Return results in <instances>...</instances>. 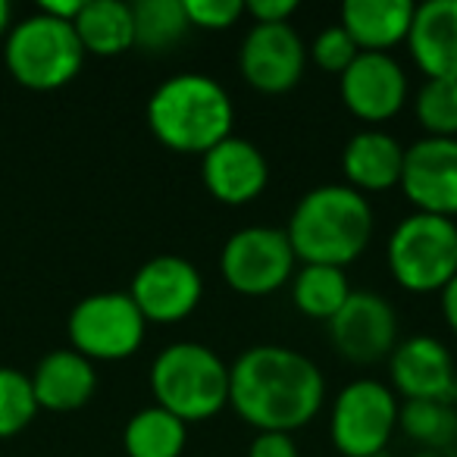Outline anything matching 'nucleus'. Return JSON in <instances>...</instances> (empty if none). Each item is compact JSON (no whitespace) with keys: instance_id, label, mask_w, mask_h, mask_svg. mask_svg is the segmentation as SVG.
I'll return each instance as SVG.
<instances>
[{"instance_id":"obj_16","label":"nucleus","mask_w":457,"mask_h":457,"mask_svg":"<svg viewBox=\"0 0 457 457\" xmlns=\"http://www.w3.org/2000/svg\"><path fill=\"white\" fill-rule=\"evenodd\" d=\"M204 188L226 207H245L267 191L270 163L263 151L248 138L228 135L201 157Z\"/></svg>"},{"instance_id":"obj_25","label":"nucleus","mask_w":457,"mask_h":457,"mask_svg":"<svg viewBox=\"0 0 457 457\" xmlns=\"http://www.w3.org/2000/svg\"><path fill=\"white\" fill-rule=\"evenodd\" d=\"M135 20V45L145 51H166L188 32L182 0H138L132 4Z\"/></svg>"},{"instance_id":"obj_24","label":"nucleus","mask_w":457,"mask_h":457,"mask_svg":"<svg viewBox=\"0 0 457 457\" xmlns=\"http://www.w3.org/2000/svg\"><path fill=\"white\" fill-rule=\"evenodd\" d=\"M398 429L429 451H451L457 442V413L445 401H404Z\"/></svg>"},{"instance_id":"obj_19","label":"nucleus","mask_w":457,"mask_h":457,"mask_svg":"<svg viewBox=\"0 0 457 457\" xmlns=\"http://www.w3.org/2000/svg\"><path fill=\"white\" fill-rule=\"evenodd\" d=\"M417 4L411 0H348L338 26L351 35L361 54H388L407 41Z\"/></svg>"},{"instance_id":"obj_34","label":"nucleus","mask_w":457,"mask_h":457,"mask_svg":"<svg viewBox=\"0 0 457 457\" xmlns=\"http://www.w3.org/2000/svg\"><path fill=\"white\" fill-rule=\"evenodd\" d=\"M10 26V4L7 0H0V32Z\"/></svg>"},{"instance_id":"obj_9","label":"nucleus","mask_w":457,"mask_h":457,"mask_svg":"<svg viewBox=\"0 0 457 457\" xmlns=\"http://www.w3.org/2000/svg\"><path fill=\"white\" fill-rule=\"evenodd\" d=\"M147 320L129 292H97L82 298L70 313L72 351L95 361H126L141 348Z\"/></svg>"},{"instance_id":"obj_28","label":"nucleus","mask_w":457,"mask_h":457,"mask_svg":"<svg viewBox=\"0 0 457 457\" xmlns=\"http://www.w3.org/2000/svg\"><path fill=\"white\" fill-rule=\"evenodd\" d=\"M357 54L361 51H357V45L351 41V35L345 32L342 26L323 29L311 45L313 63H317L323 72H329V76H342V72L357 60Z\"/></svg>"},{"instance_id":"obj_29","label":"nucleus","mask_w":457,"mask_h":457,"mask_svg":"<svg viewBox=\"0 0 457 457\" xmlns=\"http://www.w3.org/2000/svg\"><path fill=\"white\" fill-rule=\"evenodd\" d=\"M185 16L191 29H207V32H226L245 16L242 0H182Z\"/></svg>"},{"instance_id":"obj_30","label":"nucleus","mask_w":457,"mask_h":457,"mask_svg":"<svg viewBox=\"0 0 457 457\" xmlns=\"http://www.w3.org/2000/svg\"><path fill=\"white\" fill-rule=\"evenodd\" d=\"M298 13L295 0H248L245 4V16L254 20V26H282Z\"/></svg>"},{"instance_id":"obj_4","label":"nucleus","mask_w":457,"mask_h":457,"mask_svg":"<svg viewBox=\"0 0 457 457\" xmlns=\"http://www.w3.org/2000/svg\"><path fill=\"white\" fill-rule=\"evenodd\" d=\"M151 392L185 426L201 423L228 407V363L201 342H172L154 357Z\"/></svg>"},{"instance_id":"obj_6","label":"nucleus","mask_w":457,"mask_h":457,"mask_svg":"<svg viewBox=\"0 0 457 457\" xmlns=\"http://www.w3.org/2000/svg\"><path fill=\"white\" fill-rule=\"evenodd\" d=\"M85 63L82 41L72 22L35 13L13 26L7 38V70L32 91H54L70 85Z\"/></svg>"},{"instance_id":"obj_18","label":"nucleus","mask_w":457,"mask_h":457,"mask_svg":"<svg viewBox=\"0 0 457 457\" xmlns=\"http://www.w3.org/2000/svg\"><path fill=\"white\" fill-rule=\"evenodd\" d=\"M401 170H404V145L382 129H361L351 135L342 151L345 185L361 191L363 197L395 188L401 182Z\"/></svg>"},{"instance_id":"obj_22","label":"nucleus","mask_w":457,"mask_h":457,"mask_svg":"<svg viewBox=\"0 0 457 457\" xmlns=\"http://www.w3.org/2000/svg\"><path fill=\"white\" fill-rule=\"evenodd\" d=\"M188 445V426L163 407H145L126 423L122 448L129 457H182Z\"/></svg>"},{"instance_id":"obj_8","label":"nucleus","mask_w":457,"mask_h":457,"mask_svg":"<svg viewBox=\"0 0 457 457\" xmlns=\"http://www.w3.org/2000/svg\"><path fill=\"white\" fill-rule=\"evenodd\" d=\"M398 395L379 379H354L336 395L329 436L342 457H379L398 429Z\"/></svg>"},{"instance_id":"obj_17","label":"nucleus","mask_w":457,"mask_h":457,"mask_svg":"<svg viewBox=\"0 0 457 457\" xmlns=\"http://www.w3.org/2000/svg\"><path fill=\"white\" fill-rule=\"evenodd\" d=\"M407 47L426 79L457 82V0H426L413 10Z\"/></svg>"},{"instance_id":"obj_7","label":"nucleus","mask_w":457,"mask_h":457,"mask_svg":"<svg viewBox=\"0 0 457 457\" xmlns=\"http://www.w3.org/2000/svg\"><path fill=\"white\" fill-rule=\"evenodd\" d=\"M292 245L286 228L248 226L226 238L220 251V276L228 288L245 298H267L292 282L295 276Z\"/></svg>"},{"instance_id":"obj_5","label":"nucleus","mask_w":457,"mask_h":457,"mask_svg":"<svg viewBox=\"0 0 457 457\" xmlns=\"http://www.w3.org/2000/svg\"><path fill=\"white\" fill-rule=\"evenodd\" d=\"M386 261L404 292H442L457 276V222L429 213L404 216L388 236Z\"/></svg>"},{"instance_id":"obj_1","label":"nucleus","mask_w":457,"mask_h":457,"mask_svg":"<svg viewBox=\"0 0 457 457\" xmlns=\"http://www.w3.org/2000/svg\"><path fill=\"white\" fill-rule=\"evenodd\" d=\"M323 401V370L286 345H254L228 367V407L257 432L292 436L317 417Z\"/></svg>"},{"instance_id":"obj_27","label":"nucleus","mask_w":457,"mask_h":457,"mask_svg":"<svg viewBox=\"0 0 457 457\" xmlns=\"http://www.w3.org/2000/svg\"><path fill=\"white\" fill-rule=\"evenodd\" d=\"M38 413L32 379L13 367H0V438L22 432Z\"/></svg>"},{"instance_id":"obj_21","label":"nucleus","mask_w":457,"mask_h":457,"mask_svg":"<svg viewBox=\"0 0 457 457\" xmlns=\"http://www.w3.org/2000/svg\"><path fill=\"white\" fill-rule=\"evenodd\" d=\"M72 29L82 41V51L95 57H120L135 47L132 4L122 0H85Z\"/></svg>"},{"instance_id":"obj_20","label":"nucleus","mask_w":457,"mask_h":457,"mask_svg":"<svg viewBox=\"0 0 457 457\" xmlns=\"http://www.w3.org/2000/svg\"><path fill=\"white\" fill-rule=\"evenodd\" d=\"M29 379H32L38 407H47V411H57V413L85 407L97 388L95 363L72 348L51 351L35 367V373Z\"/></svg>"},{"instance_id":"obj_2","label":"nucleus","mask_w":457,"mask_h":457,"mask_svg":"<svg viewBox=\"0 0 457 457\" xmlns=\"http://www.w3.org/2000/svg\"><path fill=\"white\" fill-rule=\"evenodd\" d=\"M376 216L370 201L348 185H317L298 197L286 238L301 263L345 270L367 251Z\"/></svg>"},{"instance_id":"obj_3","label":"nucleus","mask_w":457,"mask_h":457,"mask_svg":"<svg viewBox=\"0 0 457 457\" xmlns=\"http://www.w3.org/2000/svg\"><path fill=\"white\" fill-rule=\"evenodd\" d=\"M154 138L176 154H207L226 141L236 126V104L216 79L179 72L160 82L147 101Z\"/></svg>"},{"instance_id":"obj_33","label":"nucleus","mask_w":457,"mask_h":457,"mask_svg":"<svg viewBox=\"0 0 457 457\" xmlns=\"http://www.w3.org/2000/svg\"><path fill=\"white\" fill-rule=\"evenodd\" d=\"M438 295H442V301H438V304H442L445 323H448V329L457 336V276H454V279H451L448 286H445Z\"/></svg>"},{"instance_id":"obj_14","label":"nucleus","mask_w":457,"mask_h":457,"mask_svg":"<svg viewBox=\"0 0 457 457\" xmlns=\"http://www.w3.org/2000/svg\"><path fill=\"white\" fill-rule=\"evenodd\" d=\"M338 95L354 120L379 126L404 110L407 72L392 54H357L338 76Z\"/></svg>"},{"instance_id":"obj_26","label":"nucleus","mask_w":457,"mask_h":457,"mask_svg":"<svg viewBox=\"0 0 457 457\" xmlns=\"http://www.w3.org/2000/svg\"><path fill=\"white\" fill-rule=\"evenodd\" d=\"M413 113L426 138H457V82L426 79L413 101Z\"/></svg>"},{"instance_id":"obj_23","label":"nucleus","mask_w":457,"mask_h":457,"mask_svg":"<svg viewBox=\"0 0 457 457\" xmlns=\"http://www.w3.org/2000/svg\"><path fill=\"white\" fill-rule=\"evenodd\" d=\"M351 282L345 270L338 267H320V263H301L292 276V301L304 317L323 320L329 323L342 304L351 298Z\"/></svg>"},{"instance_id":"obj_15","label":"nucleus","mask_w":457,"mask_h":457,"mask_svg":"<svg viewBox=\"0 0 457 457\" xmlns=\"http://www.w3.org/2000/svg\"><path fill=\"white\" fill-rule=\"evenodd\" d=\"M392 392L404 401H445L457 398V361L448 345L436 336H411L388 354Z\"/></svg>"},{"instance_id":"obj_32","label":"nucleus","mask_w":457,"mask_h":457,"mask_svg":"<svg viewBox=\"0 0 457 457\" xmlns=\"http://www.w3.org/2000/svg\"><path fill=\"white\" fill-rule=\"evenodd\" d=\"M82 7H85V0H45L38 7V13L51 16V20H60V22H76Z\"/></svg>"},{"instance_id":"obj_31","label":"nucleus","mask_w":457,"mask_h":457,"mask_svg":"<svg viewBox=\"0 0 457 457\" xmlns=\"http://www.w3.org/2000/svg\"><path fill=\"white\" fill-rule=\"evenodd\" d=\"M248 457H301L288 432H257L248 445Z\"/></svg>"},{"instance_id":"obj_13","label":"nucleus","mask_w":457,"mask_h":457,"mask_svg":"<svg viewBox=\"0 0 457 457\" xmlns=\"http://www.w3.org/2000/svg\"><path fill=\"white\" fill-rule=\"evenodd\" d=\"M307 66V47L288 22L251 26L238 51L242 79L261 95H286L301 82Z\"/></svg>"},{"instance_id":"obj_12","label":"nucleus","mask_w":457,"mask_h":457,"mask_svg":"<svg viewBox=\"0 0 457 457\" xmlns=\"http://www.w3.org/2000/svg\"><path fill=\"white\" fill-rule=\"evenodd\" d=\"M401 191L413 213L457 216V138H420L404 147Z\"/></svg>"},{"instance_id":"obj_11","label":"nucleus","mask_w":457,"mask_h":457,"mask_svg":"<svg viewBox=\"0 0 457 457\" xmlns=\"http://www.w3.org/2000/svg\"><path fill=\"white\" fill-rule=\"evenodd\" d=\"M329 338L345 361L370 367L386 361L398 345V313L382 295L351 292L342 311L329 320Z\"/></svg>"},{"instance_id":"obj_10","label":"nucleus","mask_w":457,"mask_h":457,"mask_svg":"<svg viewBox=\"0 0 457 457\" xmlns=\"http://www.w3.org/2000/svg\"><path fill=\"white\" fill-rule=\"evenodd\" d=\"M129 298L135 301L147 323H182L201 304L204 276L185 257L160 254L138 267Z\"/></svg>"}]
</instances>
